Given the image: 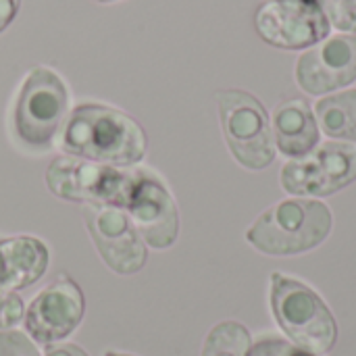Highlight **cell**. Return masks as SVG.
Instances as JSON below:
<instances>
[{"mask_svg": "<svg viewBox=\"0 0 356 356\" xmlns=\"http://www.w3.org/2000/svg\"><path fill=\"white\" fill-rule=\"evenodd\" d=\"M58 146L69 156L131 167L146 154V136L127 113L106 104H79L67 117Z\"/></svg>", "mask_w": 356, "mask_h": 356, "instance_id": "obj_1", "label": "cell"}, {"mask_svg": "<svg viewBox=\"0 0 356 356\" xmlns=\"http://www.w3.org/2000/svg\"><path fill=\"white\" fill-rule=\"evenodd\" d=\"M334 217L325 202L288 198L269 207L246 232V240L269 257L302 254L323 244Z\"/></svg>", "mask_w": 356, "mask_h": 356, "instance_id": "obj_2", "label": "cell"}, {"mask_svg": "<svg viewBox=\"0 0 356 356\" xmlns=\"http://www.w3.org/2000/svg\"><path fill=\"white\" fill-rule=\"evenodd\" d=\"M69 108V90L60 75L48 67L31 69L17 94L10 127L17 144L29 152H46Z\"/></svg>", "mask_w": 356, "mask_h": 356, "instance_id": "obj_3", "label": "cell"}, {"mask_svg": "<svg viewBox=\"0 0 356 356\" xmlns=\"http://www.w3.org/2000/svg\"><path fill=\"white\" fill-rule=\"evenodd\" d=\"M271 311L282 332L296 344L325 355L338 340V325L323 298L307 284L284 275H271Z\"/></svg>", "mask_w": 356, "mask_h": 356, "instance_id": "obj_4", "label": "cell"}, {"mask_svg": "<svg viewBox=\"0 0 356 356\" xmlns=\"http://www.w3.org/2000/svg\"><path fill=\"white\" fill-rule=\"evenodd\" d=\"M136 181V169L94 163L77 156H58L46 171L48 190L71 202L125 209Z\"/></svg>", "mask_w": 356, "mask_h": 356, "instance_id": "obj_5", "label": "cell"}, {"mask_svg": "<svg viewBox=\"0 0 356 356\" xmlns=\"http://www.w3.org/2000/svg\"><path fill=\"white\" fill-rule=\"evenodd\" d=\"M217 106L232 156L252 171L269 167L275 159V140L261 100L244 90H221Z\"/></svg>", "mask_w": 356, "mask_h": 356, "instance_id": "obj_6", "label": "cell"}, {"mask_svg": "<svg viewBox=\"0 0 356 356\" xmlns=\"http://www.w3.org/2000/svg\"><path fill=\"white\" fill-rule=\"evenodd\" d=\"M356 179L355 142H325L309 154L290 159L280 175L292 196H330Z\"/></svg>", "mask_w": 356, "mask_h": 356, "instance_id": "obj_7", "label": "cell"}, {"mask_svg": "<svg viewBox=\"0 0 356 356\" xmlns=\"http://www.w3.org/2000/svg\"><path fill=\"white\" fill-rule=\"evenodd\" d=\"M259 35L284 50H302L330 35V21L319 0H269L254 17Z\"/></svg>", "mask_w": 356, "mask_h": 356, "instance_id": "obj_8", "label": "cell"}, {"mask_svg": "<svg viewBox=\"0 0 356 356\" xmlns=\"http://www.w3.org/2000/svg\"><path fill=\"white\" fill-rule=\"evenodd\" d=\"M140 238L154 250L175 244L179 234L177 204L159 175L136 169V181L125 207Z\"/></svg>", "mask_w": 356, "mask_h": 356, "instance_id": "obj_9", "label": "cell"}, {"mask_svg": "<svg viewBox=\"0 0 356 356\" xmlns=\"http://www.w3.org/2000/svg\"><path fill=\"white\" fill-rule=\"evenodd\" d=\"M86 225L104 263L119 275L138 273L146 265V246L125 209L86 204Z\"/></svg>", "mask_w": 356, "mask_h": 356, "instance_id": "obj_10", "label": "cell"}, {"mask_svg": "<svg viewBox=\"0 0 356 356\" xmlns=\"http://www.w3.org/2000/svg\"><path fill=\"white\" fill-rule=\"evenodd\" d=\"M356 79V33H334L311 46L296 63L298 86L313 96L332 94Z\"/></svg>", "mask_w": 356, "mask_h": 356, "instance_id": "obj_11", "label": "cell"}, {"mask_svg": "<svg viewBox=\"0 0 356 356\" xmlns=\"http://www.w3.org/2000/svg\"><path fill=\"white\" fill-rule=\"evenodd\" d=\"M86 311L79 286L69 277H58L46 286L29 305L25 315L27 334L44 346H52L75 332Z\"/></svg>", "mask_w": 356, "mask_h": 356, "instance_id": "obj_12", "label": "cell"}, {"mask_svg": "<svg viewBox=\"0 0 356 356\" xmlns=\"http://www.w3.org/2000/svg\"><path fill=\"white\" fill-rule=\"evenodd\" d=\"M48 248L31 236L0 240V288L23 290L35 284L48 269Z\"/></svg>", "mask_w": 356, "mask_h": 356, "instance_id": "obj_13", "label": "cell"}, {"mask_svg": "<svg viewBox=\"0 0 356 356\" xmlns=\"http://www.w3.org/2000/svg\"><path fill=\"white\" fill-rule=\"evenodd\" d=\"M319 123L302 98H290L273 111V140L282 154L298 159L309 154L319 144Z\"/></svg>", "mask_w": 356, "mask_h": 356, "instance_id": "obj_14", "label": "cell"}, {"mask_svg": "<svg viewBox=\"0 0 356 356\" xmlns=\"http://www.w3.org/2000/svg\"><path fill=\"white\" fill-rule=\"evenodd\" d=\"M315 117L327 136L356 144V90L323 96L315 104Z\"/></svg>", "mask_w": 356, "mask_h": 356, "instance_id": "obj_15", "label": "cell"}, {"mask_svg": "<svg viewBox=\"0 0 356 356\" xmlns=\"http://www.w3.org/2000/svg\"><path fill=\"white\" fill-rule=\"evenodd\" d=\"M250 346V332L242 323L223 321L207 336L202 356H248Z\"/></svg>", "mask_w": 356, "mask_h": 356, "instance_id": "obj_16", "label": "cell"}, {"mask_svg": "<svg viewBox=\"0 0 356 356\" xmlns=\"http://www.w3.org/2000/svg\"><path fill=\"white\" fill-rule=\"evenodd\" d=\"M330 25L342 33H356V0H319Z\"/></svg>", "mask_w": 356, "mask_h": 356, "instance_id": "obj_17", "label": "cell"}, {"mask_svg": "<svg viewBox=\"0 0 356 356\" xmlns=\"http://www.w3.org/2000/svg\"><path fill=\"white\" fill-rule=\"evenodd\" d=\"M248 356H321L313 350H307L302 346H296L294 342H286L282 338H273V336H265L261 338L257 344L250 346Z\"/></svg>", "mask_w": 356, "mask_h": 356, "instance_id": "obj_18", "label": "cell"}, {"mask_svg": "<svg viewBox=\"0 0 356 356\" xmlns=\"http://www.w3.org/2000/svg\"><path fill=\"white\" fill-rule=\"evenodd\" d=\"M0 356H40L33 342L21 332H0Z\"/></svg>", "mask_w": 356, "mask_h": 356, "instance_id": "obj_19", "label": "cell"}, {"mask_svg": "<svg viewBox=\"0 0 356 356\" xmlns=\"http://www.w3.org/2000/svg\"><path fill=\"white\" fill-rule=\"evenodd\" d=\"M23 319V300L10 292L0 288V330H8Z\"/></svg>", "mask_w": 356, "mask_h": 356, "instance_id": "obj_20", "label": "cell"}, {"mask_svg": "<svg viewBox=\"0 0 356 356\" xmlns=\"http://www.w3.org/2000/svg\"><path fill=\"white\" fill-rule=\"evenodd\" d=\"M21 0H0V31L8 27V23L17 17Z\"/></svg>", "mask_w": 356, "mask_h": 356, "instance_id": "obj_21", "label": "cell"}, {"mask_svg": "<svg viewBox=\"0 0 356 356\" xmlns=\"http://www.w3.org/2000/svg\"><path fill=\"white\" fill-rule=\"evenodd\" d=\"M46 356H88L75 344H52L48 346Z\"/></svg>", "mask_w": 356, "mask_h": 356, "instance_id": "obj_22", "label": "cell"}, {"mask_svg": "<svg viewBox=\"0 0 356 356\" xmlns=\"http://www.w3.org/2000/svg\"><path fill=\"white\" fill-rule=\"evenodd\" d=\"M106 356H131V355H121V353H106Z\"/></svg>", "mask_w": 356, "mask_h": 356, "instance_id": "obj_23", "label": "cell"}, {"mask_svg": "<svg viewBox=\"0 0 356 356\" xmlns=\"http://www.w3.org/2000/svg\"><path fill=\"white\" fill-rule=\"evenodd\" d=\"M98 2H113V0H98Z\"/></svg>", "mask_w": 356, "mask_h": 356, "instance_id": "obj_24", "label": "cell"}]
</instances>
